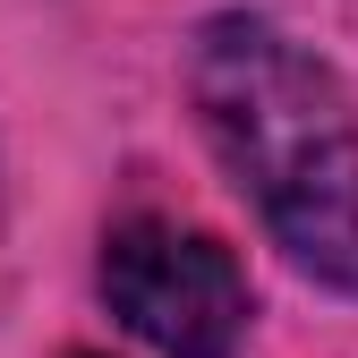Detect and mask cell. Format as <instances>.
<instances>
[{"label":"cell","mask_w":358,"mask_h":358,"mask_svg":"<svg viewBox=\"0 0 358 358\" xmlns=\"http://www.w3.org/2000/svg\"><path fill=\"white\" fill-rule=\"evenodd\" d=\"M196 111L231 179L316 282L358 290V120L341 85L273 26L222 17L196 34Z\"/></svg>","instance_id":"obj_1"},{"label":"cell","mask_w":358,"mask_h":358,"mask_svg":"<svg viewBox=\"0 0 358 358\" xmlns=\"http://www.w3.org/2000/svg\"><path fill=\"white\" fill-rule=\"evenodd\" d=\"M103 299L162 358H231L239 333H248L239 256L222 239H205V231H179V222H128V231H111Z\"/></svg>","instance_id":"obj_2"}]
</instances>
